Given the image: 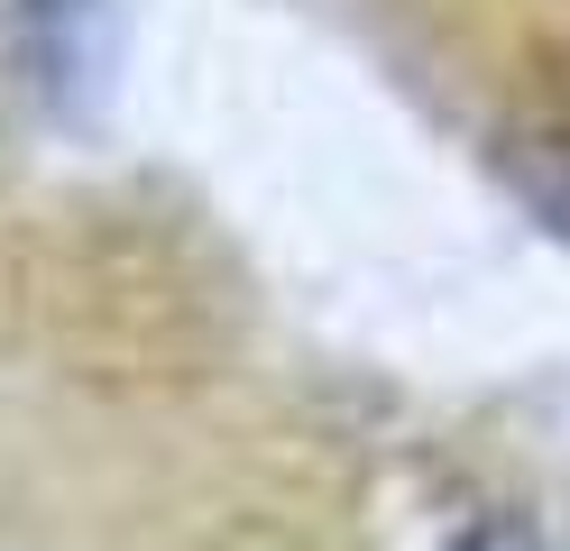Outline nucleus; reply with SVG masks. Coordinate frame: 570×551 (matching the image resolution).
I'll list each match as a JSON object with an SVG mask.
<instances>
[{"label":"nucleus","mask_w":570,"mask_h":551,"mask_svg":"<svg viewBox=\"0 0 570 551\" xmlns=\"http://www.w3.org/2000/svg\"><path fill=\"white\" fill-rule=\"evenodd\" d=\"M442 551H552V542L533 533L524 514H470V524H460Z\"/></svg>","instance_id":"1"}]
</instances>
